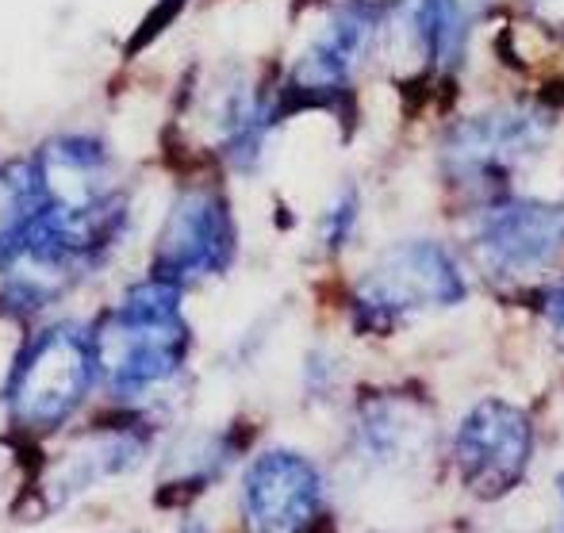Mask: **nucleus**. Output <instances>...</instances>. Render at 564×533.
Wrapping results in <instances>:
<instances>
[{"instance_id": "9", "label": "nucleus", "mask_w": 564, "mask_h": 533, "mask_svg": "<svg viewBox=\"0 0 564 533\" xmlns=\"http://www.w3.org/2000/svg\"><path fill=\"white\" fill-rule=\"evenodd\" d=\"M323 476L292 449H265L242 476V522L250 533H315L323 522Z\"/></svg>"}, {"instance_id": "13", "label": "nucleus", "mask_w": 564, "mask_h": 533, "mask_svg": "<svg viewBox=\"0 0 564 533\" xmlns=\"http://www.w3.org/2000/svg\"><path fill=\"white\" fill-rule=\"evenodd\" d=\"M357 434H361L369 457L395 460L403 453H415V445L426 437V418L411 400H400V395L380 400L377 395V400H365L357 411Z\"/></svg>"}, {"instance_id": "20", "label": "nucleus", "mask_w": 564, "mask_h": 533, "mask_svg": "<svg viewBox=\"0 0 564 533\" xmlns=\"http://www.w3.org/2000/svg\"><path fill=\"white\" fill-rule=\"evenodd\" d=\"M557 533H564V530H557Z\"/></svg>"}, {"instance_id": "18", "label": "nucleus", "mask_w": 564, "mask_h": 533, "mask_svg": "<svg viewBox=\"0 0 564 533\" xmlns=\"http://www.w3.org/2000/svg\"><path fill=\"white\" fill-rule=\"evenodd\" d=\"M177 533H208V526H204V522H200V519H188V522H185V526H181Z\"/></svg>"}, {"instance_id": "3", "label": "nucleus", "mask_w": 564, "mask_h": 533, "mask_svg": "<svg viewBox=\"0 0 564 533\" xmlns=\"http://www.w3.org/2000/svg\"><path fill=\"white\" fill-rule=\"evenodd\" d=\"M476 269L507 296H534L564 273V204L503 200L473 235Z\"/></svg>"}, {"instance_id": "8", "label": "nucleus", "mask_w": 564, "mask_h": 533, "mask_svg": "<svg viewBox=\"0 0 564 533\" xmlns=\"http://www.w3.org/2000/svg\"><path fill=\"white\" fill-rule=\"evenodd\" d=\"M460 483L476 499H503L527 476L534 457V426L507 400H480L460 418L453 442Z\"/></svg>"}, {"instance_id": "19", "label": "nucleus", "mask_w": 564, "mask_h": 533, "mask_svg": "<svg viewBox=\"0 0 564 533\" xmlns=\"http://www.w3.org/2000/svg\"><path fill=\"white\" fill-rule=\"evenodd\" d=\"M557 488H561V499H564V476H561V480H557Z\"/></svg>"}, {"instance_id": "1", "label": "nucleus", "mask_w": 564, "mask_h": 533, "mask_svg": "<svg viewBox=\"0 0 564 533\" xmlns=\"http://www.w3.org/2000/svg\"><path fill=\"white\" fill-rule=\"evenodd\" d=\"M181 292L177 284L147 276L93 323L100 384L112 400L134 403L185 369L193 326L181 312Z\"/></svg>"}, {"instance_id": "4", "label": "nucleus", "mask_w": 564, "mask_h": 533, "mask_svg": "<svg viewBox=\"0 0 564 533\" xmlns=\"http://www.w3.org/2000/svg\"><path fill=\"white\" fill-rule=\"evenodd\" d=\"M468 296L460 265L438 242H395L372 261L354 289V326L365 334H388L403 319L434 307H457Z\"/></svg>"}, {"instance_id": "6", "label": "nucleus", "mask_w": 564, "mask_h": 533, "mask_svg": "<svg viewBox=\"0 0 564 533\" xmlns=\"http://www.w3.org/2000/svg\"><path fill=\"white\" fill-rule=\"evenodd\" d=\"M550 131L553 119L530 105L488 108L446 134L442 162L453 185H476L484 193H496L530 154L545 146Z\"/></svg>"}, {"instance_id": "16", "label": "nucleus", "mask_w": 564, "mask_h": 533, "mask_svg": "<svg viewBox=\"0 0 564 533\" xmlns=\"http://www.w3.org/2000/svg\"><path fill=\"white\" fill-rule=\"evenodd\" d=\"M534 15L550 28H564V0H530Z\"/></svg>"}, {"instance_id": "15", "label": "nucleus", "mask_w": 564, "mask_h": 533, "mask_svg": "<svg viewBox=\"0 0 564 533\" xmlns=\"http://www.w3.org/2000/svg\"><path fill=\"white\" fill-rule=\"evenodd\" d=\"M188 0H158L154 8H150V15L142 20V28H139V35L131 39V51H139V46H147L150 39L158 35V31H165L173 20H177V12L185 8Z\"/></svg>"}, {"instance_id": "12", "label": "nucleus", "mask_w": 564, "mask_h": 533, "mask_svg": "<svg viewBox=\"0 0 564 533\" xmlns=\"http://www.w3.org/2000/svg\"><path fill=\"white\" fill-rule=\"evenodd\" d=\"M39 219V177L31 157L0 165V273L28 253L31 227Z\"/></svg>"}, {"instance_id": "7", "label": "nucleus", "mask_w": 564, "mask_h": 533, "mask_svg": "<svg viewBox=\"0 0 564 533\" xmlns=\"http://www.w3.org/2000/svg\"><path fill=\"white\" fill-rule=\"evenodd\" d=\"M380 28V8L372 0H341L330 8L327 20L315 28L307 46L296 54L289 77H284L281 100L296 105H327L349 93L354 69L369 54Z\"/></svg>"}, {"instance_id": "10", "label": "nucleus", "mask_w": 564, "mask_h": 533, "mask_svg": "<svg viewBox=\"0 0 564 533\" xmlns=\"http://www.w3.org/2000/svg\"><path fill=\"white\" fill-rule=\"evenodd\" d=\"M484 0H395L392 39L403 62L431 74H446L460 62L476 12Z\"/></svg>"}, {"instance_id": "2", "label": "nucleus", "mask_w": 564, "mask_h": 533, "mask_svg": "<svg viewBox=\"0 0 564 533\" xmlns=\"http://www.w3.org/2000/svg\"><path fill=\"white\" fill-rule=\"evenodd\" d=\"M100 380L93 326L58 319L46 323L20 346L4 384L8 418L28 437L58 434L82 411Z\"/></svg>"}, {"instance_id": "5", "label": "nucleus", "mask_w": 564, "mask_h": 533, "mask_svg": "<svg viewBox=\"0 0 564 533\" xmlns=\"http://www.w3.org/2000/svg\"><path fill=\"white\" fill-rule=\"evenodd\" d=\"M235 250L238 230L227 193L212 181H200L173 196L162 230H158L150 276L188 289L193 281L224 276L235 261Z\"/></svg>"}, {"instance_id": "14", "label": "nucleus", "mask_w": 564, "mask_h": 533, "mask_svg": "<svg viewBox=\"0 0 564 533\" xmlns=\"http://www.w3.org/2000/svg\"><path fill=\"white\" fill-rule=\"evenodd\" d=\"M354 222H357V193L354 188H341V193L335 196V204L327 208V215H323V246H327L330 253H338L341 246L349 242V235H354Z\"/></svg>"}, {"instance_id": "17", "label": "nucleus", "mask_w": 564, "mask_h": 533, "mask_svg": "<svg viewBox=\"0 0 564 533\" xmlns=\"http://www.w3.org/2000/svg\"><path fill=\"white\" fill-rule=\"evenodd\" d=\"M550 323H553V330H557V341L564 349V284L550 296Z\"/></svg>"}, {"instance_id": "11", "label": "nucleus", "mask_w": 564, "mask_h": 533, "mask_svg": "<svg viewBox=\"0 0 564 533\" xmlns=\"http://www.w3.org/2000/svg\"><path fill=\"white\" fill-rule=\"evenodd\" d=\"M142 453H147V429H139L134 423L119 429H93L66 457L54 460L51 468H43V480H39L43 507L46 511H58L62 503L85 496L100 480L131 472L142 460Z\"/></svg>"}]
</instances>
